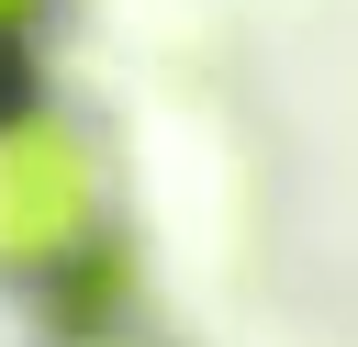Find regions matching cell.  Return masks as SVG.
<instances>
[{"label":"cell","mask_w":358,"mask_h":347,"mask_svg":"<svg viewBox=\"0 0 358 347\" xmlns=\"http://www.w3.org/2000/svg\"><path fill=\"white\" fill-rule=\"evenodd\" d=\"M78 224H90V168H78L67 123H45V112L0 123V269L56 257Z\"/></svg>","instance_id":"1"},{"label":"cell","mask_w":358,"mask_h":347,"mask_svg":"<svg viewBox=\"0 0 358 347\" xmlns=\"http://www.w3.org/2000/svg\"><path fill=\"white\" fill-rule=\"evenodd\" d=\"M34 11H45V0H0V45H11V34L34 22Z\"/></svg>","instance_id":"2"}]
</instances>
